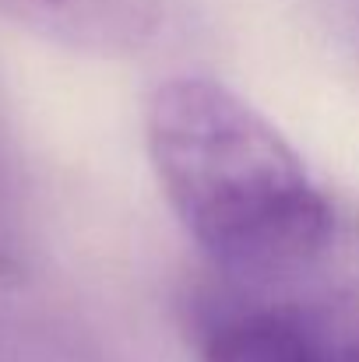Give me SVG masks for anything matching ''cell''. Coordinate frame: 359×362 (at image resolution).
Returning <instances> with one entry per match:
<instances>
[{"mask_svg":"<svg viewBox=\"0 0 359 362\" xmlns=\"http://www.w3.org/2000/svg\"><path fill=\"white\" fill-rule=\"evenodd\" d=\"M155 180L201 253L237 281L307 271L335 236V211L292 144L226 85L180 74L144 106Z\"/></svg>","mask_w":359,"mask_h":362,"instance_id":"1","label":"cell"},{"mask_svg":"<svg viewBox=\"0 0 359 362\" xmlns=\"http://www.w3.org/2000/svg\"><path fill=\"white\" fill-rule=\"evenodd\" d=\"M0 18L85 57H134L162 32L166 0H0Z\"/></svg>","mask_w":359,"mask_h":362,"instance_id":"2","label":"cell"},{"mask_svg":"<svg viewBox=\"0 0 359 362\" xmlns=\"http://www.w3.org/2000/svg\"><path fill=\"white\" fill-rule=\"evenodd\" d=\"M201 362H328L307 320L292 310L253 306L205 331Z\"/></svg>","mask_w":359,"mask_h":362,"instance_id":"3","label":"cell"},{"mask_svg":"<svg viewBox=\"0 0 359 362\" xmlns=\"http://www.w3.org/2000/svg\"><path fill=\"white\" fill-rule=\"evenodd\" d=\"M328 362H359V281L338 285L296 310Z\"/></svg>","mask_w":359,"mask_h":362,"instance_id":"4","label":"cell"},{"mask_svg":"<svg viewBox=\"0 0 359 362\" xmlns=\"http://www.w3.org/2000/svg\"><path fill=\"white\" fill-rule=\"evenodd\" d=\"M346 4H349V18H353V28L359 35V0H346Z\"/></svg>","mask_w":359,"mask_h":362,"instance_id":"5","label":"cell"}]
</instances>
